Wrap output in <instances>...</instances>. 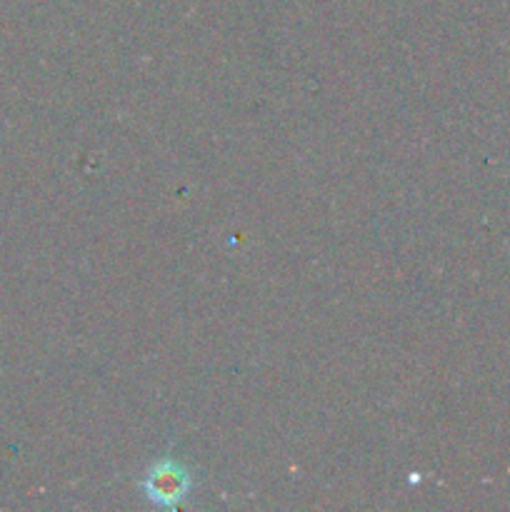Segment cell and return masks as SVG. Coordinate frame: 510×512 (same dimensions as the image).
I'll return each instance as SVG.
<instances>
[{"mask_svg": "<svg viewBox=\"0 0 510 512\" xmlns=\"http://www.w3.org/2000/svg\"><path fill=\"white\" fill-rule=\"evenodd\" d=\"M190 478L180 465L175 463H160L153 468V473L145 480V493L160 505H173L188 493Z\"/></svg>", "mask_w": 510, "mask_h": 512, "instance_id": "cell-1", "label": "cell"}]
</instances>
